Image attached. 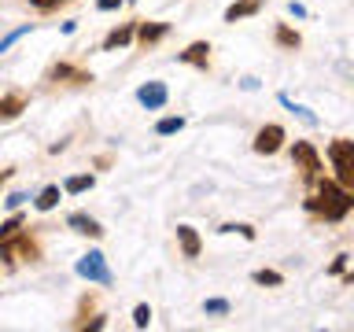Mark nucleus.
<instances>
[{"label": "nucleus", "instance_id": "nucleus-16", "mask_svg": "<svg viewBox=\"0 0 354 332\" xmlns=\"http://www.w3.org/2000/svg\"><path fill=\"white\" fill-rule=\"evenodd\" d=\"M59 196H63V188L59 185H48V188H41V192H37L33 207H37V210H52L55 203H59Z\"/></svg>", "mask_w": 354, "mask_h": 332}, {"label": "nucleus", "instance_id": "nucleus-4", "mask_svg": "<svg viewBox=\"0 0 354 332\" xmlns=\"http://www.w3.org/2000/svg\"><path fill=\"white\" fill-rule=\"evenodd\" d=\"M77 277H85V281H96V284H115V273L107 270V259H104V251H88L77 259Z\"/></svg>", "mask_w": 354, "mask_h": 332}, {"label": "nucleus", "instance_id": "nucleus-6", "mask_svg": "<svg viewBox=\"0 0 354 332\" xmlns=\"http://www.w3.org/2000/svg\"><path fill=\"white\" fill-rule=\"evenodd\" d=\"M281 148H284V126L270 122V126H262L259 133H254V151L259 155H277Z\"/></svg>", "mask_w": 354, "mask_h": 332}, {"label": "nucleus", "instance_id": "nucleus-7", "mask_svg": "<svg viewBox=\"0 0 354 332\" xmlns=\"http://www.w3.org/2000/svg\"><path fill=\"white\" fill-rule=\"evenodd\" d=\"M137 100H140V107L159 111V107H166V100H170V89H166L162 82H148V85L137 89Z\"/></svg>", "mask_w": 354, "mask_h": 332}, {"label": "nucleus", "instance_id": "nucleus-11", "mask_svg": "<svg viewBox=\"0 0 354 332\" xmlns=\"http://www.w3.org/2000/svg\"><path fill=\"white\" fill-rule=\"evenodd\" d=\"M166 33H170V22H144V26H137V37L140 44H155V41H162Z\"/></svg>", "mask_w": 354, "mask_h": 332}, {"label": "nucleus", "instance_id": "nucleus-12", "mask_svg": "<svg viewBox=\"0 0 354 332\" xmlns=\"http://www.w3.org/2000/svg\"><path fill=\"white\" fill-rule=\"evenodd\" d=\"M133 33H137V26H133V22H126V26H118V30H111L107 37H104V52L126 48V44L133 41Z\"/></svg>", "mask_w": 354, "mask_h": 332}, {"label": "nucleus", "instance_id": "nucleus-28", "mask_svg": "<svg viewBox=\"0 0 354 332\" xmlns=\"http://www.w3.org/2000/svg\"><path fill=\"white\" fill-rule=\"evenodd\" d=\"M343 270H347V255H336V262L328 266V273H343Z\"/></svg>", "mask_w": 354, "mask_h": 332}, {"label": "nucleus", "instance_id": "nucleus-33", "mask_svg": "<svg viewBox=\"0 0 354 332\" xmlns=\"http://www.w3.org/2000/svg\"><path fill=\"white\" fill-rule=\"evenodd\" d=\"M129 4H137V0H129Z\"/></svg>", "mask_w": 354, "mask_h": 332}, {"label": "nucleus", "instance_id": "nucleus-10", "mask_svg": "<svg viewBox=\"0 0 354 332\" xmlns=\"http://www.w3.org/2000/svg\"><path fill=\"white\" fill-rule=\"evenodd\" d=\"M177 240H181L185 259H199V251H203V240H199V232H196L192 225H177Z\"/></svg>", "mask_w": 354, "mask_h": 332}, {"label": "nucleus", "instance_id": "nucleus-27", "mask_svg": "<svg viewBox=\"0 0 354 332\" xmlns=\"http://www.w3.org/2000/svg\"><path fill=\"white\" fill-rule=\"evenodd\" d=\"M4 203H8V210H19L22 203H26V192H11V196L4 199Z\"/></svg>", "mask_w": 354, "mask_h": 332}, {"label": "nucleus", "instance_id": "nucleus-13", "mask_svg": "<svg viewBox=\"0 0 354 332\" xmlns=\"http://www.w3.org/2000/svg\"><path fill=\"white\" fill-rule=\"evenodd\" d=\"M22 111H26V96L22 93H11L0 100V122H11V118H19Z\"/></svg>", "mask_w": 354, "mask_h": 332}, {"label": "nucleus", "instance_id": "nucleus-30", "mask_svg": "<svg viewBox=\"0 0 354 332\" xmlns=\"http://www.w3.org/2000/svg\"><path fill=\"white\" fill-rule=\"evenodd\" d=\"M30 4H33V8H41V11H48V8H59L63 0H30Z\"/></svg>", "mask_w": 354, "mask_h": 332}, {"label": "nucleus", "instance_id": "nucleus-3", "mask_svg": "<svg viewBox=\"0 0 354 332\" xmlns=\"http://www.w3.org/2000/svg\"><path fill=\"white\" fill-rule=\"evenodd\" d=\"M0 259H4V266L11 270L19 259H22V262H37V259H41V248H37V240H30V237H22V232H15V237L0 240Z\"/></svg>", "mask_w": 354, "mask_h": 332}, {"label": "nucleus", "instance_id": "nucleus-9", "mask_svg": "<svg viewBox=\"0 0 354 332\" xmlns=\"http://www.w3.org/2000/svg\"><path fill=\"white\" fill-rule=\"evenodd\" d=\"M66 225H71L74 232H82V237H104V225H100L96 218H88V214H82V210H74L71 218H66Z\"/></svg>", "mask_w": 354, "mask_h": 332}, {"label": "nucleus", "instance_id": "nucleus-17", "mask_svg": "<svg viewBox=\"0 0 354 332\" xmlns=\"http://www.w3.org/2000/svg\"><path fill=\"white\" fill-rule=\"evenodd\" d=\"M273 41L277 44H281V48H299V44H303V37H299V33L292 30V26H284V22H281V26H277V33H273Z\"/></svg>", "mask_w": 354, "mask_h": 332}, {"label": "nucleus", "instance_id": "nucleus-2", "mask_svg": "<svg viewBox=\"0 0 354 332\" xmlns=\"http://www.w3.org/2000/svg\"><path fill=\"white\" fill-rule=\"evenodd\" d=\"M328 159H332V170H336V185L351 188L354 185V140L336 137L328 144Z\"/></svg>", "mask_w": 354, "mask_h": 332}, {"label": "nucleus", "instance_id": "nucleus-20", "mask_svg": "<svg viewBox=\"0 0 354 332\" xmlns=\"http://www.w3.org/2000/svg\"><path fill=\"white\" fill-rule=\"evenodd\" d=\"M251 281H254V284H270V288H277V284H284V277L277 273V270H254Z\"/></svg>", "mask_w": 354, "mask_h": 332}, {"label": "nucleus", "instance_id": "nucleus-14", "mask_svg": "<svg viewBox=\"0 0 354 332\" xmlns=\"http://www.w3.org/2000/svg\"><path fill=\"white\" fill-rule=\"evenodd\" d=\"M259 8H262V0H236L232 8H225V22H240V19L254 15Z\"/></svg>", "mask_w": 354, "mask_h": 332}, {"label": "nucleus", "instance_id": "nucleus-18", "mask_svg": "<svg viewBox=\"0 0 354 332\" xmlns=\"http://www.w3.org/2000/svg\"><path fill=\"white\" fill-rule=\"evenodd\" d=\"M185 129V118L181 115H170V118H159V122H155V133H159V137H174V133H181Z\"/></svg>", "mask_w": 354, "mask_h": 332}, {"label": "nucleus", "instance_id": "nucleus-15", "mask_svg": "<svg viewBox=\"0 0 354 332\" xmlns=\"http://www.w3.org/2000/svg\"><path fill=\"white\" fill-rule=\"evenodd\" d=\"M93 185H96V177H93V174H74V177H66V181H63V192L82 196V192H88Z\"/></svg>", "mask_w": 354, "mask_h": 332}, {"label": "nucleus", "instance_id": "nucleus-5", "mask_svg": "<svg viewBox=\"0 0 354 332\" xmlns=\"http://www.w3.org/2000/svg\"><path fill=\"white\" fill-rule=\"evenodd\" d=\"M292 163L303 170L306 181H317L321 177V155H317V148L310 140H295L292 144Z\"/></svg>", "mask_w": 354, "mask_h": 332}, {"label": "nucleus", "instance_id": "nucleus-22", "mask_svg": "<svg viewBox=\"0 0 354 332\" xmlns=\"http://www.w3.org/2000/svg\"><path fill=\"white\" fill-rule=\"evenodd\" d=\"M22 229V214H11L8 221H0V240H8V237H15V232Z\"/></svg>", "mask_w": 354, "mask_h": 332}, {"label": "nucleus", "instance_id": "nucleus-8", "mask_svg": "<svg viewBox=\"0 0 354 332\" xmlns=\"http://www.w3.org/2000/svg\"><path fill=\"white\" fill-rule=\"evenodd\" d=\"M177 59H181V63H192V66H199V71H207V63H210V44H207V41H192L185 52H177Z\"/></svg>", "mask_w": 354, "mask_h": 332}, {"label": "nucleus", "instance_id": "nucleus-1", "mask_svg": "<svg viewBox=\"0 0 354 332\" xmlns=\"http://www.w3.org/2000/svg\"><path fill=\"white\" fill-rule=\"evenodd\" d=\"M351 207H354V192H351V188H343V185H336V181H321L317 196L306 199L310 214H317L325 221H343L351 214Z\"/></svg>", "mask_w": 354, "mask_h": 332}, {"label": "nucleus", "instance_id": "nucleus-25", "mask_svg": "<svg viewBox=\"0 0 354 332\" xmlns=\"http://www.w3.org/2000/svg\"><path fill=\"white\" fill-rule=\"evenodd\" d=\"M30 30H33V22H26V26H19L15 33H8V37H4V41H0V52H8V48H11V44H15V41H22V37H26V33H30Z\"/></svg>", "mask_w": 354, "mask_h": 332}, {"label": "nucleus", "instance_id": "nucleus-31", "mask_svg": "<svg viewBox=\"0 0 354 332\" xmlns=\"http://www.w3.org/2000/svg\"><path fill=\"white\" fill-rule=\"evenodd\" d=\"M288 11H292V15H299V19L306 15V8H303V4H295V0H292V4H288Z\"/></svg>", "mask_w": 354, "mask_h": 332}, {"label": "nucleus", "instance_id": "nucleus-24", "mask_svg": "<svg viewBox=\"0 0 354 332\" xmlns=\"http://www.w3.org/2000/svg\"><path fill=\"white\" fill-rule=\"evenodd\" d=\"M281 104H284L288 111H295V115H299V118H303V122H306V126H317V118H314V115H310V111H306V107H299V104H292V100H288V96H281Z\"/></svg>", "mask_w": 354, "mask_h": 332}, {"label": "nucleus", "instance_id": "nucleus-23", "mask_svg": "<svg viewBox=\"0 0 354 332\" xmlns=\"http://www.w3.org/2000/svg\"><path fill=\"white\" fill-rule=\"evenodd\" d=\"M133 325H137V329H148L151 325V306L148 303H140L137 310H133Z\"/></svg>", "mask_w": 354, "mask_h": 332}, {"label": "nucleus", "instance_id": "nucleus-29", "mask_svg": "<svg viewBox=\"0 0 354 332\" xmlns=\"http://www.w3.org/2000/svg\"><path fill=\"white\" fill-rule=\"evenodd\" d=\"M122 4H126V0H96L100 11H115V8H122Z\"/></svg>", "mask_w": 354, "mask_h": 332}, {"label": "nucleus", "instance_id": "nucleus-19", "mask_svg": "<svg viewBox=\"0 0 354 332\" xmlns=\"http://www.w3.org/2000/svg\"><path fill=\"white\" fill-rule=\"evenodd\" d=\"M48 77H55V82H59V77H74V82H93V74H82V71H74L71 63H59V66H52V74Z\"/></svg>", "mask_w": 354, "mask_h": 332}, {"label": "nucleus", "instance_id": "nucleus-21", "mask_svg": "<svg viewBox=\"0 0 354 332\" xmlns=\"http://www.w3.org/2000/svg\"><path fill=\"white\" fill-rule=\"evenodd\" d=\"M229 299H207V303H203V314H210V317H225L229 314Z\"/></svg>", "mask_w": 354, "mask_h": 332}, {"label": "nucleus", "instance_id": "nucleus-32", "mask_svg": "<svg viewBox=\"0 0 354 332\" xmlns=\"http://www.w3.org/2000/svg\"><path fill=\"white\" fill-rule=\"evenodd\" d=\"M8 174H11V170H0V185H4V181H8Z\"/></svg>", "mask_w": 354, "mask_h": 332}, {"label": "nucleus", "instance_id": "nucleus-26", "mask_svg": "<svg viewBox=\"0 0 354 332\" xmlns=\"http://www.w3.org/2000/svg\"><path fill=\"white\" fill-rule=\"evenodd\" d=\"M221 232H240L243 240H254V229L251 225H221Z\"/></svg>", "mask_w": 354, "mask_h": 332}]
</instances>
